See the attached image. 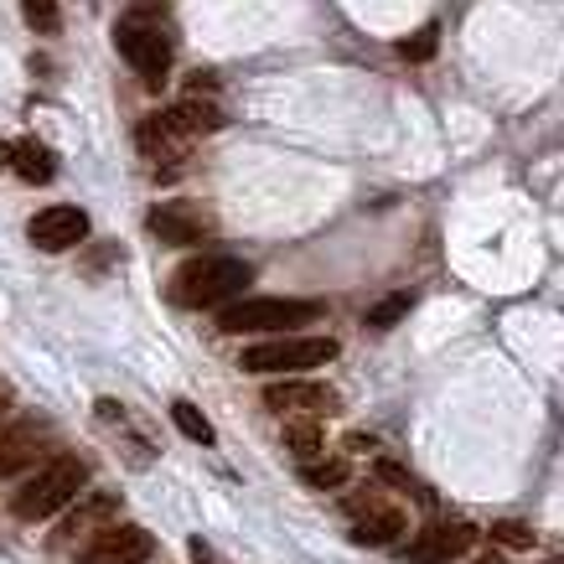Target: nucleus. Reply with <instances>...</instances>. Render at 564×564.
I'll return each instance as SVG.
<instances>
[{
    "instance_id": "obj_26",
    "label": "nucleus",
    "mask_w": 564,
    "mask_h": 564,
    "mask_svg": "<svg viewBox=\"0 0 564 564\" xmlns=\"http://www.w3.org/2000/svg\"><path fill=\"white\" fill-rule=\"evenodd\" d=\"M6 161H11V145H0V166H6Z\"/></svg>"
},
{
    "instance_id": "obj_14",
    "label": "nucleus",
    "mask_w": 564,
    "mask_h": 564,
    "mask_svg": "<svg viewBox=\"0 0 564 564\" xmlns=\"http://www.w3.org/2000/svg\"><path fill=\"white\" fill-rule=\"evenodd\" d=\"M6 166H11L21 182H32V187H47L52 176H57V155H52L42 140H17Z\"/></svg>"
},
{
    "instance_id": "obj_16",
    "label": "nucleus",
    "mask_w": 564,
    "mask_h": 564,
    "mask_svg": "<svg viewBox=\"0 0 564 564\" xmlns=\"http://www.w3.org/2000/svg\"><path fill=\"white\" fill-rule=\"evenodd\" d=\"M322 445H326V435H322V425H316L311 414L285 425V451H291V456H301V462H316V456H322Z\"/></svg>"
},
{
    "instance_id": "obj_19",
    "label": "nucleus",
    "mask_w": 564,
    "mask_h": 564,
    "mask_svg": "<svg viewBox=\"0 0 564 564\" xmlns=\"http://www.w3.org/2000/svg\"><path fill=\"white\" fill-rule=\"evenodd\" d=\"M115 513V497H94V502H88V508H78V513H73V523L63 533H57V544H68L73 533H84V529H99L104 518Z\"/></svg>"
},
{
    "instance_id": "obj_13",
    "label": "nucleus",
    "mask_w": 564,
    "mask_h": 564,
    "mask_svg": "<svg viewBox=\"0 0 564 564\" xmlns=\"http://www.w3.org/2000/svg\"><path fill=\"white\" fill-rule=\"evenodd\" d=\"M161 120L172 124L176 135L197 140V135H213V130H223V109H218V104H207V99H182V104H172Z\"/></svg>"
},
{
    "instance_id": "obj_2",
    "label": "nucleus",
    "mask_w": 564,
    "mask_h": 564,
    "mask_svg": "<svg viewBox=\"0 0 564 564\" xmlns=\"http://www.w3.org/2000/svg\"><path fill=\"white\" fill-rule=\"evenodd\" d=\"M84 477L88 471L78 456H57V462L32 466V477L21 481L17 497H11V513H17L21 523H47V518H57L73 497L84 492Z\"/></svg>"
},
{
    "instance_id": "obj_5",
    "label": "nucleus",
    "mask_w": 564,
    "mask_h": 564,
    "mask_svg": "<svg viewBox=\"0 0 564 564\" xmlns=\"http://www.w3.org/2000/svg\"><path fill=\"white\" fill-rule=\"evenodd\" d=\"M115 42H120L124 63H130L151 88L166 78V68H172V42H166L161 26H151V21H120Z\"/></svg>"
},
{
    "instance_id": "obj_11",
    "label": "nucleus",
    "mask_w": 564,
    "mask_h": 564,
    "mask_svg": "<svg viewBox=\"0 0 564 564\" xmlns=\"http://www.w3.org/2000/svg\"><path fill=\"white\" fill-rule=\"evenodd\" d=\"M399 533H404V508L399 502H373V497L352 502V539L358 544H393Z\"/></svg>"
},
{
    "instance_id": "obj_7",
    "label": "nucleus",
    "mask_w": 564,
    "mask_h": 564,
    "mask_svg": "<svg viewBox=\"0 0 564 564\" xmlns=\"http://www.w3.org/2000/svg\"><path fill=\"white\" fill-rule=\"evenodd\" d=\"M471 544H477V529H471V523L435 518V523H430V529L410 544V560L414 564H445V560H462Z\"/></svg>"
},
{
    "instance_id": "obj_22",
    "label": "nucleus",
    "mask_w": 564,
    "mask_h": 564,
    "mask_svg": "<svg viewBox=\"0 0 564 564\" xmlns=\"http://www.w3.org/2000/svg\"><path fill=\"white\" fill-rule=\"evenodd\" d=\"M410 306H414V295H410V291H404V295H389V301H378V306L368 311V326H393Z\"/></svg>"
},
{
    "instance_id": "obj_20",
    "label": "nucleus",
    "mask_w": 564,
    "mask_h": 564,
    "mask_svg": "<svg viewBox=\"0 0 564 564\" xmlns=\"http://www.w3.org/2000/svg\"><path fill=\"white\" fill-rule=\"evenodd\" d=\"M21 17L32 32H57L63 26V11H57V0H21Z\"/></svg>"
},
{
    "instance_id": "obj_6",
    "label": "nucleus",
    "mask_w": 564,
    "mask_h": 564,
    "mask_svg": "<svg viewBox=\"0 0 564 564\" xmlns=\"http://www.w3.org/2000/svg\"><path fill=\"white\" fill-rule=\"evenodd\" d=\"M42 462H47V425L42 420H17L11 430H0V477H26Z\"/></svg>"
},
{
    "instance_id": "obj_8",
    "label": "nucleus",
    "mask_w": 564,
    "mask_h": 564,
    "mask_svg": "<svg viewBox=\"0 0 564 564\" xmlns=\"http://www.w3.org/2000/svg\"><path fill=\"white\" fill-rule=\"evenodd\" d=\"M32 243L36 249H47V254H63V249H73V243L88 239V213L84 207H47V213H36L32 218Z\"/></svg>"
},
{
    "instance_id": "obj_24",
    "label": "nucleus",
    "mask_w": 564,
    "mask_h": 564,
    "mask_svg": "<svg viewBox=\"0 0 564 564\" xmlns=\"http://www.w3.org/2000/svg\"><path fill=\"white\" fill-rule=\"evenodd\" d=\"M192 560H197V564H218V554H213L203 539H192Z\"/></svg>"
},
{
    "instance_id": "obj_23",
    "label": "nucleus",
    "mask_w": 564,
    "mask_h": 564,
    "mask_svg": "<svg viewBox=\"0 0 564 564\" xmlns=\"http://www.w3.org/2000/svg\"><path fill=\"white\" fill-rule=\"evenodd\" d=\"M497 544L529 549V544H533V529H529V523H497Z\"/></svg>"
},
{
    "instance_id": "obj_27",
    "label": "nucleus",
    "mask_w": 564,
    "mask_h": 564,
    "mask_svg": "<svg viewBox=\"0 0 564 564\" xmlns=\"http://www.w3.org/2000/svg\"><path fill=\"white\" fill-rule=\"evenodd\" d=\"M554 564H564V560H554Z\"/></svg>"
},
{
    "instance_id": "obj_9",
    "label": "nucleus",
    "mask_w": 564,
    "mask_h": 564,
    "mask_svg": "<svg viewBox=\"0 0 564 564\" xmlns=\"http://www.w3.org/2000/svg\"><path fill=\"white\" fill-rule=\"evenodd\" d=\"M151 234L161 243H197L213 234V213L197 203H161L151 207Z\"/></svg>"
},
{
    "instance_id": "obj_15",
    "label": "nucleus",
    "mask_w": 564,
    "mask_h": 564,
    "mask_svg": "<svg viewBox=\"0 0 564 564\" xmlns=\"http://www.w3.org/2000/svg\"><path fill=\"white\" fill-rule=\"evenodd\" d=\"M140 151L151 155V161H161V166H172V161H182V155H187V135H176L172 124L155 115V120L140 124Z\"/></svg>"
},
{
    "instance_id": "obj_17",
    "label": "nucleus",
    "mask_w": 564,
    "mask_h": 564,
    "mask_svg": "<svg viewBox=\"0 0 564 564\" xmlns=\"http://www.w3.org/2000/svg\"><path fill=\"white\" fill-rule=\"evenodd\" d=\"M172 420H176V430H182L187 441H197V445L218 441V435H213V425H207V414L197 410V404H187V399H176V404H172Z\"/></svg>"
},
{
    "instance_id": "obj_4",
    "label": "nucleus",
    "mask_w": 564,
    "mask_h": 564,
    "mask_svg": "<svg viewBox=\"0 0 564 564\" xmlns=\"http://www.w3.org/2000/svg\"><path fill=\"white\" fill-rule=\"evenodd\" d=\"M337 358V343L332 337H270V343H254L243 352V373H311L322 362Z\"/></svg>"
},
{
    "instance_id": "obj_18",
    "label": "nucleus",
    "mask_w": 564,
    "mask_h": 564,
    "mask_svg": "<svg viewBox=\"0 0 564 564\" xmlns=\"http://www.w3.org/2000/svg\"><path fill=\"white\" fill-rule=\"evenodd\" d=\"M435 47H441V26L430 21V26H420V32H410L404 42H399V57H404V63H430Z\"/></svg>"
},
{
    "instance_id": "obj_21",
    "label": "nucleus",
    "mask_w": 564,
    "mask_h": 564,
    "mask_svg": "<svg viewBox=\"0 0 564 564\" xmlns=\"http://www.w3.org/2000/svg\"><path fill=\"white\" fill-rule=\"evenodd\" d=\"M347 481V462H306V487H316V492H332V487H343Z\"/></svg>"
},
{
    "instance_id": "obj_10",
    "label": "nucleus",
    "mask_w": 564,
    "mask_h": 564,
    "mask_svg": "<svg viewBox=\"0 0 564 564\" xmlns=\"http://www.w3.org/2000/svg\"><path fill=\"white\" fill-rule=\"evenodd\" d=\"M145 560H151V533L130 529V523L104 529L99 539L84 549V564H145Z\"/></svg>"
},
{
    "instance_id": "obj_1",
    "label": "nucleus",
    "mask_w": 564,
    "mask_h": 564,
    "mask_svg": "<svg viewBox=\"0 0 564 564\" xmlns=\"http://www.w3.org/2000/svg\"><path fill=\"white\" fill-rule=\"evenodd\" d=\"M254 270L234 254H197L187 259L172 280V301L176 306H192V311H207V306H228L234 295L249 291Z\"/></svg>"
},
{
    "instance_id": "obj_3",
    "label": "nucleus",
    "mask_w": 564,
    "mask_h": 564,
    "mask_svg": "<svg viewBox=\"0 0 564 564\" xmlns=\"http://www.w3.org/2000/svg\"><path fill=\"white\" fill-rule=\"evenodd\" d=\"M322 316L316 301H285V295H259V301H234L228 311H218V326L223 332H295V326H306Z\"/></svg>"
},
{
    "instance_id": "obj_12",
    "label": "nucleus",
    "mask_w": 564,
    "mask_h": 564,
    "mask_svg": "<svg viewBox=\"0 0 564 564\" xmlns=\"http://www.w3.org/2000/svg\"><path fill=\"white\" fill-rule=\"evenodd\" d=\"M264 404H270L274 414H332L337 410V393L322 389V383H274V389H264Z\"/></svg>"
},
{
    "instance_id": "obj_25",
    "label": "nucleus",
    "mask_w": 564,
    "mask_h": 564,
    "mask_svg": "<svg viewBox=\"0 0 564 564\" xmlns=\"http://www.w3.org/2000/svg\"><path fill=\"white\" fill-rule=\"evenodd\" d=\"M477 564H513V560H502V554H481Z\"/></svg>"
}]
</instances>
